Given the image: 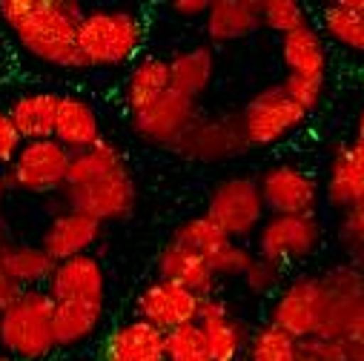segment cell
Listing matches in <instances>:
<instances>
[{
	"instance_id": "obj_1",
	"label": "cell",
	"mask_w": 364,
	"mask_h": 361,
	"mask_svg": "<svg viewBox=\"0 0 364 361\" xmlns=\"http://www.w3.org/2000/svg\"><path fill=\"white\" fill-rule=\"evenodd\" d=\"M0 18L32 58L60 69H83L77 55L83 6L77 0H0Z\"/></svg>"
},
{
	"instance_id": "obj_2",
	"label": "cell",
	"mask_w": 364,
	"mask_h": 361,
	"mask_svg": "<svg viewBox=\"0 0 364 361\" xmlns=\"http://www.w3.org/2000/svg\"><path fill=\"white\" fill-rule=\"evenodd\" d=\"M144 43V21L129 9H92L77 23V55L83 69L129 63Z\"/></svg>"
},
{
	"instance_id": "obj_3",
	"label": "cell",
	"mask_w": 364,
	"mask_h": 361,
	"mask_svg": "<svg viewBox=\"0 0 364 361\" xmlns=\"http://www.w3.org/2000/svg\"><path fill=\"white\" fill-rule=\"evenodd\" d=\"M55 301L46 290H23L0 313V352L12 361H43L58 344L52 333Z\"/></svg>"
},
{
	"instance_id": "obj_4",
	"label": "cell",
	"mask_w": 364,
	"mask_h": 361,
	"mask_svg": "<svg viewBox=\"0 0 364 361\" xmlns=\"http://www.w3.org/2000/svg\"><path fill=\"white\" fill-rule=\"evenodd\" d=\"M324 316L318 335L338 341L364 338V273L355 266H333L321 276Z\"/></svg>"
},
{
	"instance_id": "obj_5",
	"label": "cell",
	"mask_w": 364,
	"mask_h": 361,
	"mask_svg": "<svg viewBox=\"0 0 364 361\" xmlns=\"http://www.w3.org/2000/svg\"><path fill=\"white\" fill-rule=\"evenodd\" d=\"M230 241L250 238L258 232V227L267 218L258 180L250 175H232L224 178L221 184L213 190L207 212H204Z\"/></svg>"
},
{
	"instance_id": "obj_6",
	"label": "cell",
	"mask_w": 364,
	"mask_h": 361,
	"mask_svg": "<svg viewBox=\"0 0 364 361\" xmlns=\"http://www.w3.org/2000/svg\"><path fill=\"white\" fill-rule=\"evenodd\" d=\"M307 112L287 95L284 83L264 86L241 112V132L247 146H272L304 124Z\"/></svg>"
},
{
	"instance_id": "obj_7",
	"label": "cell",
	"mask_w": 364,
	"mask_h": 361,
	"mask_svg": "<svg viewBox=\"0 0 364 361\" xmlns=\"http://www.w3.org/2000/svg\"><path fill=\"white\" fill-rule=\"evenodd\" d=\"M60 193H63L66 210L83 212L98 224L127 221L135 212V204H138L135 178L129 175L127 163L121 169H115L112 175L101 178V180H92V184L77 187V190H60Z\"/></svg>"
},
{
	"instance_id": "obj_8",
	"label": "cell",
	"mask_w": 364,
	"mask_h": 361,
	"mask_svg": "<svg viewBox=\"0 0 364 361\" xmlns=\"http://www.w3.org/2000/svg\"><path fill=\"white\" fill-rule=\"evenodd\" d=\"M66 166H69V152L55 138L29 141L21 146V152L15 155L4 178L15 190L32 193V195H49L63 190Z\"/></svg>"
},
{
	"instance_id": "obj_9",
	"label": "cell",
	"mask_w": 364,
	"mask_h": 361,
	"mask_svg": "<svg viewBox=\"0 0 364 361\" xmlns=\"http://www.w3.org/2000/svg\"><path fill=\"white\" fill-rule=\"evenodd\" d=\"M324 316V287L316 276H299L276 293L269 307V324L287 333L293 341L318 335Z\"/></svg>"
},
{
	"instance_id": "obj_10",
	"label": "cell",
	"mask_w": 364,
	"mask_h": 361,
	"mask_svg": "<svg viewBox=\"0 0 364 361\" xmlns=\"http://www.w3.org/2000/svg\"><path fill=\"white\" fill-rule=\"evenodd\" d=\"M321 244V227L316 215H267L258 227V258L284 269L293 261H304Z\"/></svg>"
},
{
	"instance_id": "obj_11",
	"label": "cell",
	"mask_w": 364,
	"mask_h": 361,
	"mask_svg": "<svg viewBox=\"0 0 364 361\" xmlns=\"http://www.w3.org/2000/svg\"><path fill=\"white\" fill-rule=\"evenodd\" d=\"M258 193L267 215H313L318 207L316 178L293 163L269 166L258 180Z\"/></svg>"
},
{
	"instance_id": "obj_12",
	"label": "cell",
	"mask_w": 364,
	"mask_h": 361,
	"mask_svg": "<svg viewBox=\"0 0 364 361\" xmlns=\"http://www.w3.org/2000/svg\"><path fill=\"white\" fill-rule=\"evenodd\" d=\"M129 121H132L135 135L144 138L146 144L175 149V144L196 124V101L175 92V89H166L149 107L129 115Z\"/></svg>"
},
{
	"instance_id": "obj_13",
	"label": "cell",
	"mask_w": 364,
	"mask_h": 361,
	"mask_svg": "<svg viewBox=\"0 0 364 361\" xmlns=\"http://www.w3.org/2000/svg\"><path fill=\"white\" fill-rule=\"evenodd\" d=\"M55 304L63 301H86L107 304V273L95 255H77L69 261H58L43 287Z\"/></svg>"
},
{
	"instance_id": "obj_14",
	"label": "cell",
	"mask_w": 364,
	"mask_h": 361,
	"mask_svg": "<svg viewBox=\"0 0 364 361\" xmlns=\"http://www.w3.org/2000/svg\"><path fill=\"white\" fill-rule=\"evenodd\" d=\"M198 307L201 298L193 296L184 287H175L166 281H152L149 287H144V293L135 301V318L152 324L161 333H169L175 327L193 324L198 318Z\"/></svg>"
},
{
	"instance_id": "obj_15",
	"label": "cell",
	"mask_w": 364,
	"mask_h": 361,
	"mask_svg": "<svg viewBox=\"0 0 364 361\" xmlns=\"http://www.w3.org/2000/svg\"><path fill=\"white\" fill-rule=\"evenodd\" d=\"M196 324L201 327V333L207 338L213 361H241V352L247 347L250 330H247L244 321H238L230 313L227 301H221L218 296L201 298Z\"/></svg>"
},
{
	"instance_id": "obj_16",
	"label": "cell",
	"mask_w": 364,
	"mask_h": 361,
	"mask_svg": "<svg viewBox=\"0 0 364 361\" xmlns=\"http://www.w3.org/2000/svg\"><path fill=\"white\" fill-rule=\"evenodd\" d=\"M101 232H104V224L92 221L83 212L63 210L43 230L41 247L58 264V261H69V258H77V255H89V249L101 241Z\"/></svg>"
},
{
	"instance_id": "obj_17",
	"label": "cell",
	"mask_w": 364,
	"mask_h": 361,
	"mask_svg": "<svg viewBox=\"0 0 364 361\" xmlns=\"http://www.w3.org/2000/svg\"><path fill=\"white\" fill-rule=\"evenodd\" d=\"M155 269H158V281L184 287V290H190V293L198 296V298L215 296L218 279H215V273H213L210 261H204L201 255H196V252H190V249H184V247H178L175 241H169V244L158 252Z\"/></svg>"
},
{
	"instance_id": "obj_18",
	"label": "cell",
	"mask_w": 364,
	"mask_h": 361,
	"mask_svg": "<svg viewBox=\"0 0 364 361\" xmlns=\"http://www.w3.org/2000/svg\"><path fill=\"white\" fill-rule=\"evenodd\" d=\"M101 361H166L164 333L141 318L124 321L109 330Z\"/></svg>"
},
{
	"instance_id": "obj_19",
	"label": "cell",
	"mask_w": 364,
	"mask_h": 361,
	"mask_svg": "<svg viewBox=\"0 0 364 361\" xmlns=\"http://www.w3.org/2000/svg\"><path fill=\"white\" fill-rule=\"evenodd\" d=\"M52 138L72 155L89 149L101 141V118L77 95H60L55 109V129Z\"/></svg>"
},
{
	"instance_id": "obj_20",
	"label": "cell",
	"mask_w": 364,
	"mask_h": 361,
	"mask_svg": "<svg viewBox=\"0 0 364 361\" xmlns=\"http://www.w3.org/2000/svg\"><path fill=\"white\" fill-rule=\"evenodd\" d=\"M361 198H364V141L341 144L330 163L327 201L338 210H347Z\"/></svg>"
},
{
	"instance_id": "obj_21",
	"label": "cell",
	"mask_w": 364,
	"mask_h": 361,
	"mask_svg": "<svg viewBox=\"0 0 364 361\" xmlns=\"http://www.w3.org/2000/svg\"><path fill=\"white\" fill-rule=\"evenodd\" d=\"M261 26V0H210L207 35L215 43L250 38Z\"/></svg>"
},
{
	"instance_id": "obj_22",
	"label": "cell",
	"mask_w": 364,
	"mask_h": 361,
	"mask_svg": "<svg viewBox=\"0 0 364 361\" xmlns=\"http://www.w3.org/2000/svg\"><path fill=\"white\" fill-rule=\"evenodd\" d=\"M244 146H247V141H244L241 124L232 129L224 121H198V118L184 132V138L175 144L178 152H184L190 158H224Z\"/></svg>"
},
{
	"instance_id": "obj_23",
	"label": "cell",
	"mask_w": 364,
	"mask_h": 361,
	"mask_svg": "<svg viewBox=\"0 0 364 361\" xmlns=\"http://www.w3.org/2000/svg\"><path fill=\"white\" fill-rule=\"evenodd\" d=\"M55 269V261L46 255L43 247L29 244H4L0 247V273L21 290H41V284L49 281Z\"/></svg>"
},
{
	"instance_id": "obj_24",
	"label": "cell",
	"mask_w": 364,
	"mask_h": 361,
	"mask_svg": "<svg viewBox=\"0 0 364 361\" xmlns=\"http://www.w3.org/2000/svg\"><path fill=\"white\" fill-rule=\"evenodd\" d=\"M169 66V89L187 95V98H201L215 75V55L207 46H196L187 52H178L172 60H166Z\"/></svg>"
},
{
	"instance_id": "obj_25",
	"label": "cell",
	"mask_w": 364,
	"mask_h": 361,
	"mask_svg": "<svg viewBox=\"0 0 364 361\" xmlns=\"http://www.w3.org/2000/svg\"><path fill=\"white\" fill-rule=\"evenodd\" d=\"M58 98L60 95H55V92H26V95L15 98V104L9 107L6 115L12 118V124H15L18 135L23 138V144L52 138Z\"/></svg>"
},
{
	"instance_id": "obj_26",
	"label": "cell",
	"mask_w": 364,
	"mask_h": 361,
	"mask_svg": "<svg viewBox=\"0 0 364 361\" xmlns=\"http://www.w3.org/2000/svg\"><path fill=\"white\" fill-rule=\"evenodd\" d=\"M104 324V304H86V301H63L55 304L52 313V333L58 347H75L92 338Z\"/></svg>"
},
{
	"instance_id": "obj_27",
	"label": "cell",
	"mask_w": 364,
	"mask_h": 361,
	"mask_svg": "<svg viewBox=\"0 0 364 361\" xmlns=\"http://www.w3.org/2000/svg\"><path fill=\"white\" fill-rule=\"evenodd\" d=\"M282 58L290 75H310V77H324L327 72V46L321 32L307 23L290 35L282 38Z\"/></svg>"
},
{
	"instance_id": "obj_28",
	"label": "cell",
	"mask_w": 364,
	"mask_h": 361,
	"mask_svg": "<svg viewBox=\"0 0 364 361\" xmlns=\"http://www.w3.org/2000/svg\"><path fill=\"white\" fill-rule=\"evenodd\" d=\"M127 161L124 155L118 152V146L107 144L104 138L89 146V149H80V152H72L69 155V166H66V180H63V190H77V187H86L92 180H101L107 175H112L115 169H121Z\"/></svg>"
},
{
	"instance_id": "obj_29",
	"label": "cell",
	"mask_w": 364,
	"mask_h": 361,
	"mask_svg": "<svg viewBox=\"0 0 364 361\" xmlns=\"http://www.w3.org/2000/svg\"><path fill=\"white\" fill-rule=\"evenodd\" d=\"M321 29L347 52L364 55V0H336L321 9Z\"/></svg>"
},
{
	"instance_id": "obj_30",
	"label": "cell",
	"mask_w": 364,
	"mask_h": 361,
	"mask_svg": "<svg viewBox=\"0 0 364 361\" xmlns=\"http://www.w3.org/2000/svg\"><path fill=\"white\" fill-rule=\"evenodd\" d=\"M169 89V66L161 58H144L132 66L127 80V109L129 115L149 107Z\"/></svg>"
},
{
	"instance_id": "obj_31",
	"label": "cell",
	"mask_w": 364,
	"mask_h": 361,
	"mask_svg": "<svg viewBox=\"0 0 364 361\" xmlns=\"http://www.w3.org/2000/svg\"><path fill=\"white\" fill-rule=\"evenodd\" d=\"M172 241H175L178 247H184V249L201 255L204 261H213L227 244H232L207 215L187 218L184 224H178V230L172 232Z\"/></svg>"
},
{
	"instance_id": "obj_32",
	"label": "cell",
	"mask_w": 364,
	"mask_h": 361,
	"mask_svg": "<svg viewBox=\"0 0 364 361\" xmlns=\"http://www.w3.org/2000/svg\"><path fill=\"white\" fill-rule=\"evenodd\" d=\"M244 361H299V344L267 321L250 333Z\"/></svg>"
},
{
	"instance_id": "obj_33",
	"label": "cell",
	"mask_w": 364,
	"mask_h": 361,
	"mask_svg": "<svg viewBox=\"0 0 364 361\" xmlns=\"http://www.w3.org/2000/svg\"><path fill=\"white\" fill-rule=\"evenodd\" d=\"M164 344H166V361H213L207 338L196 321L164 333Z\"/></svg>"
},
{
	"instance_id": "obj_34",
	"label": "cell",
	"mask_w": 364,
	"mask_h": 361,
	"mask_svg": "<svg viewBox=\"0 0 364 361\" xmlns=\"http://www.w3.org/2000/svg\"><path fill=\"white\" fill-rule=\"evenodd\" d=\"M261 23L284 38V35L307 26L310 15L299 0H261Z\"/></svg>"
},
{
	"instance_id": "obj_35",
	"label": "cell",
	"mask_w": 364,
	"mask_h": 361,
	"mask_svg": "<svg viewBox=\"0 0 364 361\" xmlns=\"http://www.w3.org/2000/svg\"><path fill=\"white\" fill-rule=\"evenodd\" d=\"M252 252L247 249V247H241V244H227L213 261H210V266H213V273H215V279H235V276H244L247 273V266L252 264Z\"/></svg>"
},
{
	"instance_id": "obj_36",
	"label": "cell",
	"mask_w": 364,
	"mask_h": 361,
	"mask_svg": "<svg viewBox=\"0 0 364 361\" xmlns=\"http://www.w3.org/2000/svg\"><path fill=\"white\" fill-rule=\"evenodd\" d=\"M279 281H282V269L279 266H272L269 261H264V258H252V264L247 266V273H244V284H247V290L252 293V296H264V293H272L279 287Z\"/></svg>"
},
{
	"instance_id": "obj_37",
	"label": "cell",
	"mask_w": 364,
	"mask_h": 361,
	"mask_svg": "<svg viewBox=\"0 0 364 361\" xmlns=\"http://www.w3.org/2000/svg\"><path fill=\"white\" fill-rule=\"evenodd\" d=\"M284 89H287V95L304 109L310 112L318 98H321V89H324V77H310V75H290L287 80H282Z\"/></svg>"
},
{
	"instance_id": "obj_38",
	"label": "cell",
	"mask_w": 364,
	"mask_h": 361,
	"mask_svg": "<svg viewBox=\"0 0 364 361\" xmlns=\"http://www.w3.org/2000/svg\"><path fill=\"white\" fill-rule=\"evenodd\" d=\"M299 344V355L316 358V361H347V341L327 338V335H310Z\"/></svg>"
},
{
	"instance_id": "obj_39",
	"label": "cell",
	"mask_w": 364,
	"mask_h": 361,
	"mask_svg": "<svg viewBox=\"0 0 364 361\" xmlns=\"http://www.w3.org/2000/svg\"><path fill=\"white\" fill-rule=\"evenodd\" d=\"M341 238L347 249L364 247V198L341 212Z\"/></svg>"
},
{
	"instance_id": "obj_40",
	"label": "cell",
	"mask_w": 364,
	"mask_h": 361,
	"mask_svg": "<svg viewBox=\"0 0 364 361\" xmlns=\"http://www.w3.org/2000/svg\"><path fill=\"white\" fill-rule=\"evenodd\" d=\"M21 146H23V138L18 135L12 118L6 112H0V166L9 169V163L15 161V155L21 152Z\"/></svg>"
},
{
	"instance_id": "obj_41",
	"label": "cell",
	"mask_w": 364,
	"mask_h": 361,
	"mask_svg": "<svg viewBox=\"0 0 364 361\" xmlns=\"http://www.w3.org/2000/svg\"><path fill=\"white\" fill-rule=\"evenodd\" d=\"M207 9H210V0H172L169 4V12L181 18H198V15H207Z\"/></svg>"
},
{
	"instance_id": "obj_42",
	"label": "cell",
	"mask_w": 364,
	"mask_h": 361,
	"mask_svg": "<svg viewBox=\"0 0 364 361\" xmlns=\"http://www.w3.org/2000/svg\"><path fill=\"white\" fill-rule=\"evenodd\" d=\"M21 293H23V290H21L18 284H12L4 273H0V313H4V310H6V307H9Z\"/></svg>"
},
{
	"instance_id": "obj_43",
	"label": "cell",
	"mask_w": 364,
	"mask_h": 361,
	"mask_svg": "<svg viewBox=\"0 0 364 361\" xmlns=\"http://www.w3.org/2000/svg\"><path fill=\"white\" fill-rule=\"evenodd\" d=\"M347 361H364V338L347 344Z\"/></svg>"
},
{
	"instance_id": "obj_44",
	"label": "cell",
	"mask_w": 364,
	"mask_h": 361,
	"mask_svg": "<svg viewBox=\"0 0 364 361\" xmlns=\"http://www.w3.org/2000/svg\"><path fill=\"white\" fill-rule=\"evenodd\" d=\"M350 255H353V266L355 269H361V273H364V247H358V249H350Z\"/></svg>"
},
{
	"instance_id": "obj_45",
	"label": "cell",
	"mask_w": 364,
	"mask_h": 361,
	"mask_svg": "<svg viewBox=\"0 0 364 361\" xmlns=\"http://www.w3.org/2000/svg\"><path fill=\"white\" fill-rule=\"evenodd\" d=\"M4 244H9V224H6V218L0 215V247Z\"/></svg>"
},
{
	"instance_id": "obj_46",
	"label": "cell",
	"mask_w": 364,
	"mask_h": 361,
	"mask_svg": "<svg viewBox=\"0 0 364 361\" xmlns=\"http://www.w3.org/2000/svg\"><path fill=\"white\" fill-rule=\"evenodd\" d=\"M355 132H358V138H355V141H364V109L358 112V126H355Z\"/></svg>"
},
{
	"instance_id": "obj_47",
	"label": "cell",
	"mask_w": 364,
	"mask_h": 361,
	"mask_svg": "<svg viewBox=\"0 0 364 361\" xmlns=\"http://www.w3.org/2000/svg\"><path fill=\"white\" fill-rule=\"evenodd\" d=\"M6 178H4V172H0V204H4V198H6Z\"/></svg>"
},
{
	"instance_id": "obj_48",
	"label": "cell",
	"mask_w": 364,
	"mask_h": 361,
	"mask_svg": "<svg viewBox=\"0 0 364 361\" xmlns=\"http://www.w3.org/2000/svg\"><path fill=\"white\" fill-rule=\"evenodd\" d=\"M0 361H12V358H9L6 352H0Z\"/></svg>"
},
{
	"instance_id": "obj_49",
	"label": "cell",
	"mask_w": 364,
	"mask_h": 361,
	"mask_svg": "<svg viewBox=\"0 0 364 361\" xmlns=\"http://www.w3.org/2000/svg\"><path fill=\"white\" fill-rule=\"evenodd\" d=\"M299 361H316V358H307V355H299Z\"/></svg>"
},
{
	"instance_id": "obj_50",
	"label": "cell",
	"mask_w": 364,
	"mask_h": 361,
	"mask_svg": "<svg viewBox=\"0 0 364 361\" xmlns=\"http://www.w3.org/2000/svg\"><path fill=\"white\" fill-rule=\"evenodd\" d=\"M241 361H244V358H241Z\"/></svg>"
}]
</instances>
